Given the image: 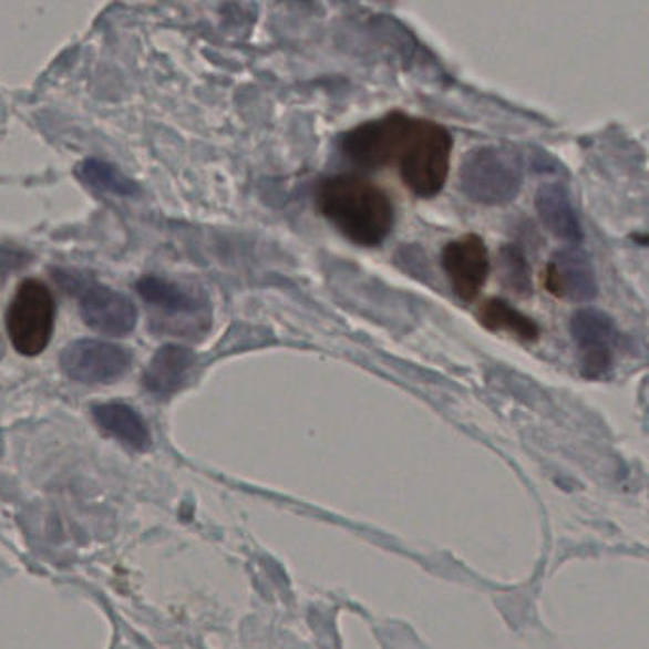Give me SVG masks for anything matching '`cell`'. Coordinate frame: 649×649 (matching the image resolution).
<instances>
[{
    "instance_id": "6da1fadb",
    "label": "cell",
    "mask_w": 649,
    "mask_h": 649,
    "mask_svg": "<svg viewBox=\"0 0 649 649\" xmlns=\"http://www.w3.org/2000/svg\"><path fill=\"white\" fill-rule=\"evenodd\" d=\"M317 204L320 214L357 246L373 248L393 233V198L368 177H326L318 187Z\"/></svg>"
},
{
    "instance_id": "7a4b0ae2",
    "label": "cell",
    "mask_w": 649,
    "mask_h": 649,
    "mask_svg": "<svg viewBox=\"0 0 649 649\" xmlns=\"http://www.w3.org/2000/svg\"><path fill=\"white\" fill-rule=\"evenodd\" d=\"M452 134L442 124L413 119L396 161L400 177L413 195L433 198L444 189L452 166Z\"/></svg>"
},
{
    "instance_id": "3957f363",
    "label": "cell",
    "mask_w": 649,
    "mask_h": 649,
    "mask_svg": "<svg viewBox=\"0 0 649 649\" xmlns=\"http://www.w3.org/2000/svg\"><path fill=\"white\" fill-rule=\"evenodd\" d=\"M461 190L482 206H505L524 187V164L514 151L484 145L468 151L460 168Z\"/></svg>"
},
{
    "instance_id": "277c9868",
    "label": "cell",
    "mask_w": 649,
    "mask_h": 649,
    "mask_svg": "<svg viewBox=\"0 0 649 649\" xmlns=\"http://www.w3.org/2000/svg\"><path fill=\"white\" fill-rule=\"evenodd\" d=\"M136 291L145 305L156 311V320L164 332L185 338L189 333H204L210 328V301L204 291L179 285L158 275H147L136 282Z\"/></svg>"
},
{
    "instance_id": "5b68a950",
    "label": "cell",
    "mask_w": 649,
    "mask_h": 649,
    "mask_svg": "<svg viewBox=\"0 0 649 649\" xmlns=\"http://www.w3.org/2000/svg\"><path fill=\"white\" fill-rule=\"evenodd\" d=\"M55 299L39 278H25L7 312V332L16 351L23 357L41 354L54 333Z\"/></svg>"
},
{
    "instance_id": "8992f818",
    "label": "cell",
    "mask_w": 649,
    "mask_h": 649,
    "mask_svg": "<svg viewBox=\"0 0 649 649\" xmlns=\"http://www.w3.org/2000/svg\"><path fill=\"white\" fill-rule=\"evenodd\" d=\"M413 116L400 111L368 121L349 130L341 137V153L354 166L364 169H383L399 161L402 147L412 128Z\"/></svg>"
},
{
    "instance_id": "52a82bcc",
    "label": "cell",
    "mask_w": 649,
    "mask_h": 649,
    "mask_svg": "<svg viewBox=\"0 0 649 649\" xmlns=\"http://www.w3.org/2000/svg\"><path fill=\"white\" fill-rule=\"evenodd\" d=\"M68 288L79 299V312L90 330L109 338H124L134 332L137 309L128 296L82 277L71 278Z\"/></svg>"
},
{
    "instance_id": "ba28073f",
    "label": "cell",
    "mask_w": 649,
    "mask_h": 649,
    "mask_svg": "<svg viewBox=\"0 0 649 649\" xmlns=\"http://www.w3.org/2000/svg\"><path fill=\"white\" fill-rule=\"evenodd\" d=\"M569 333L577 349L579 368L587 379H602L611 372L616 360V322L600 309H579L569 320Z\"/></svg>"
},
{
    "instance_id": "9c48e42d",
    "label": "cell",
    "mask_w": 649,
    "mask_h": 649,
    "mask_svg": "<svg viewBox=\"0 0 649 649\" xmlns=\"http://www.w3.org/2000/svg\"><path fill=\"white\" fill-rule=\"evenodd\" d=\"M63 373L84 385L115 383L132 365V352L102 339H76L60 357Z\"/></svg>"
},
{
    "instance_id": "30bf717a",
    "label": "cell",
    "mask_w": 649,
    "mask_h": 649,
    "mask_svg": "<svg viewBox=\"0 0 649 649\" xmlns=\"http://www.w3.org/2000/svg\"><path fill=\"white\" fill-rule=\"evenodd\" d=\"M442 269L446 272L453 293L463 303H473L486 286L492 269L484 238L471 233L450 240L442 250Z\"/></svg>"
},
{
    "instance_id": "8fae6325",
    "label": "cell",
    "mask_w": 649,
    "mask_h": 649,
    "mask_svg": "<svg viewBox=\"0 0 649 649\" xmlns=\"http://www.w3.org/2000/svg\"><path fill=\"white\" fill-rule=\"evenodd\" d=\"M545 288L555 298L589 303L598 296V280L589 256L577 248L556 251L547 264Z\"/></svg>"
},
{
    "instance_id": "7c38bea8",
    "label": "cell",
    "mask_w": 649,
    "mask_h": 649,
    "mask_svg": "<svg viewBox=\"0 0 649 649\" xmlns=\"http://www.w3.org/2000/svg\"><path fill=\"white\" fill-rule=\"evenodd\" d=\"M195 352L182 346H163L151 357L143 372V389L156 399H169L182 391L193 368Z\"/></svg>"
},
{
    "instance_id": "4fadbf2b",
    "label": "cell",
    "mask_w": 649,
    "mask_h": 649,
    "mask_svg": "<svg viewBox=\"0 0 649 649\" xmlns=\"http://www.w3.org/2000/svg\"><path fill=\"white\" fill-rule=\"evenodd\" d=\"M535 210L542 224L556 238L577 244L583 238L581 222L577 217L569 193L562 183H545L535 195Z\"/></svg>"
},
{
    "instance_id": "5bb4252c",
    "label": "cell",
    "mask_w": 649,
    "mask_h": 649,
    "mask_svg": "<svg viewBox=\"0 0 649 649\" xmlns=\"http://www.w3.org/2000/svg\"><path fill=\"white\" fill-rule=\"evenodd\" d=\"M92 415L103 433L121 440L122 444H126L132 450L145 452L151 446L150 426L130 404L124 402L97 404L92 408Z\"/></svg>"
},
{
    "instance_id": "9a60e30c",
    "label": "cell",
    "mask_w": 649,
    "mask_h": 649,
    "mask_svg": "<svg viewBox=\"0 0 649 649\" xmlns=\"http://www.w3.org/2000/svg\"><path fill=\"white\" fill-rule=\"evenodd\" d=\"M478 320L490 332H507L526 343H534L542 336V328L535 320L501 298L486 299L478 311Z\"/></svg>"
},
{
    "instance_id": "2e32d148",
    "label": "cell",
    "mask_w": 649,
    "mask_h": 649,
    "mask_svg": "<svg viewBox=\"0 0 649 649\" xmlns=\"http://www.w3.org/2000/svg\"><path fill=\"white\" fill-rule=\"evenodd\" d=\"M76 176L92 189L111 193L116 197H136L140 193V187L134 179L124 176L115 164L105 163L100 158H89L81 166H76Z\"/></svg>"
},
{
    "instance_id": "e0dca14e",
    "label": "cell",
    "mask_w": 649,
    "mask_h": 649,
    "mask_svg": "<svg viewBox=\"0 0 649 649\" xmlns=\"http://www.w3.org/2000/svg\"><path fill=\"white\" fill-rule=\"evenodd\" d=\"M503 265H505V277L508 285L518 293H528L532 290L529 285V265L521 248L507 246L503 250Z\"/></svg>"
}]
</instances>
